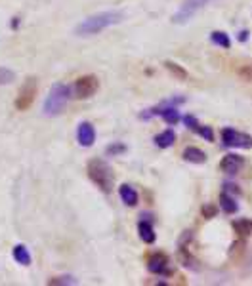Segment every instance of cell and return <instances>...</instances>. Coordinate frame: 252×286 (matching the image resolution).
Returning <instances> with one entry per match:
<instances>
[{
    "instance_id": "6da1fadb",
    "label": "cell",
    "mask_w": 252,
    "mask_h": 286,
    "mask_svg": "<svg viewBox=\"0 0 252 286\" xmlns=\"http://www.w3.org/2000/svg\"><path fill=\"white\" fill-rule=\"evenodd\" d=\"M125 19L123 12H117V10H109V12H100V14H94L90 18L82 19L76 27H75V35L76 36H94L101 31H105L107 27H113L117 23H121Z\"/></svg>"
},
{
    "instance_id": "7a4b0ae2",
    "label": "cell",
    "mask_w": 252,
    "mask_h": 286,
    "mask_svg": "<svg viewBox=\"0 0 252 286\" xmlns=\"http://www.w3.org/2000/svg\"><path fill=\"white\" fill-rule=\"evenodd\" d=\"M73 97V86L65 84V82H55L54 86L50 88L44 105H42V113L46 117H57L63 113V109L67 107V103L71 101Z\"/></svg>"
},
{
    "instance_id": "3957f363",
    "label": "cell",
    "mask_w": 252,
    "mask_h": 286,
    "mask_svg": "<svg viewBox=\"0 0 252 286\" xmlns=\"http://www.w3.org/2000/svg\"><path fill=\"white\" fill-rule=\"evenodd\" d=\"M88 178L103 191V193H111L113 189V172L109 168L107 162H103L101 159H92L86 166Z\"/></svg>"
},
{
    "instance_id": "277c9868",
    "label": "cell",
    "mask_w": 252,
    "mask_h": 286,
    "mask_svg": "<svg viewBox=\"0 0 252 286\" xmlns=\"http://www.w3.org/2000/svg\"><path fill=\"white\" fill-rule=\"evenodd\" d=\"M210 2H214V0H183L181 6H180V10L174 14L172 21L178 23V25L187 23V21H191V19L195 18L202 8H206Z\"/></svg>"
},
{
    "instance_id": "5b68a950",
    "label": "cell",
    "mask_w": 252,
    "mask_h": 286,
    "mask_svg": "<svg viewBox=\"0 0 252 286\" xmlns=\"http://www.w3.org/2000/svg\"><path fill=\"white\" fill-rule=\"evenodd\" d=\"M100 88V80L94 74H84L80 78L75 80L73 84V95L78 99H88L90 95H94Z\"/></svg>"
},
{
    "instance_id": "8992f818",
    "label": "cell",
    "mask_w": 252,
    "mask_h": 286,
    "mask_svg": "<svg viewBox=\"0 0 252 286\" xmlns=\"http://www.w3.org/2000/svg\"><path fill=\"white\" fill-rule=\"evenodd\" d=\"M36 80L35 78H27L25 84L21 86L18 94V99H16V109L18 111H27V109L33 105L35 101V95H36Z\"/></svg>"
},
{
    "instance_id": "52a82bcc",
    "label": "cell",
    "mask_w": 252,
    "mask_h": 286,
    "mask_svg": "<svg viewBox=\"0 0 252 286\" xmlns=\"http://www.w3.org/2000/svg\"><path fill=\"white\" fill-rule=\"evenodd\" d=\"M222 140L227 147H252V138L247 134H241L233 128H226L222 132Z\"/></svg>"
},
{
    "instance_id": "ba28073f",
    "label": "cell",
    "mask_w": 252,
    "mask_h": 286,
    "mask_svg": "<svg viewBox=\"0 0 252 286\" xmlns=\"http://www.w3.org/2000/svg\"><path fill=\"white\" fill-rule=\"evenodd\" d=\"M76 142L82 147H92L94 142H96V128L90 124V122H80L76 126Z\"/></svg>"
},
{
    "instance_id": "9c48e42d",
    "label": "cell",
    "mask_w": 252,
    "mask_h": 286,
    "mask_svg": "<svg viewBox=\"0 0 252 286\" xmlns=\"http://www.w3.org/2000/svg\"><path fill=\"white\" fill-rule=\"evenodd\" d=\"M166 267H168V258L164 254H153L149 256L147 260V269L155 275H164L166 273Z\"/></svg>"
},
{
    "instance_id": "30bf717a",
    "label": "cell",
    "mask_w": 252,
    "mask_h": 286,
    "mask_svg": "<svg viewBox=\"0 0 252 286\" xmlns=\"http://www.w3.org/2000/svg\"><path fill=\"white\" fill-rule=\"evenodd\" d=\"M243 157H237V155H226L222 162H220V168H222V172H226V174H237L241 168H243Z\"/></svg>"
},
{
    "instance_id": "8fae6325",
    "label": "cell",
    "mask_w": 252,
    "mask_h": 286,
    "mask_svg": "<svg viewBox=\"0 0 252 286\" xmlns=\"http://www.w3.org/2000/svg\"><path fill=\"white\" fill-rule=\"evenodd\" d=\"M119 195L123 198V202L128 204V206H136L138 204V193L132 185H121L119 187Z\"/></svg>"
},
{
    "instance_id": "7c38bea8",
    "label": "cell",
    "mask_w": 252,
    "mask_h": 286,
    "mask_svg": "<svg viewBox=\"0 0 252 286\" xmlns=\"http://www.w3.org/2000/svg\"><path fill=\"white\" fill-rule=\"evenodd\" d=\"M12 256H14V260L21 263V265H31V254L27 250V246L25 244H16L14 246V250H12Z\"/></svg>"
},
{
    "instance_id": "4fadbf2b",
    "label": "cell",
    "mask_w": 252,
    "mask_h": 286,
    "mask_svg": "<svg viewBox=\"0 0 252 286\" xmlns=\"http://www.w3.org/2000/svg\"><path fill=\"white\" fill-rule=\"evenodd\" d=\"M183 159L187 162H193V164H202V162H206V155L197 147H187L183 151Z\"/></svg>"
},
{
    "instance_id": "5bb4252c",
    "label": "cell",
    "mask_w": 252,
    "mask_h": 286,
    "mask_svg": "<svg viewBox=\"0 0 252 286\" xmlns=\"http://www.w3.org/2000/svg\"><path fill=\"white\" fill-rule=\"evenodd\" d=\"M138 231H140V238H142L144 242H147V244L155 242V229H153V225H151L149 221H140Z\"/></svg>"
},
{
    "instance_id": "9a60e30c",
    "label": "cell",
    "mask_w": 252,
    "mask_h": 286,
    "mask_svg": "<svg viewBox=\"0 0 252 286\" xmlns=\"http://www.w3.org/2000/svg\"><path fill=\"white\" fill-rule=\"evenodd\" d=\"M174 142H176V134H174V130H164V132H161V134L155 138V143H157L161 149H166V147L174 145Z\"/></svg>"
},
{
    "instance_id": "2e32d148",
    "label": "cell",
    "mask_w": 252,
    "mask_h": 286,
    "mask_svg": "<svg viewBox=\"0 0 252 286\" xmlns=\"http://www.w3.org/2000/svg\"><path fill=\"white\" fill-rule=\"evenodd\" d=\"M155 113H159V115H161L162 120H164L166 124H176V122L180 120V113H178L174 107L161 109V111H155Z\"/></svg>"
},
{
    "instance_id": "e0dca14e",
    "label": "cell",
    "mask_w": 252,
    "mask_h": 286,
    "mask_svg": "<svg viewBox=\"0 0 252 286\" xmlns=\"http://www.w3.org/2000/svg\"><path fill=\"white\" fill-rule=\"evenodd\" d=\"M220 206H222V210L226 212V214H233V212H237V202H235L233 197H229V195H222L220 197Z\"/></svg>"
},
{
    "instance_id": "ac0fdd59",
    "label": "cell",
    "mask_w": 252,
    "mask_h": 286,
    "mask_svg": "<svg viewBox=\"0 0 252 286\" xmlns=\"http://www.w3.org/2000/svg\"><path fill=\"white\" fill-rule=\"evenodd\" d=\"M212 42L218 44V46H222V48H229V46H231V42H229L227 35L222 33V31H214V33H212Z\"/></svg>"
},
{
    "instance_id": "d6986e66",
    "label": "cell",
    "mask_w": 252,
    "mask_h": 286,
    "mask_svg": "<svg viewBox=\"0 0 252 286\" xmlns=\"http://www.w3.org/2000/svg\"><path fill=\"white\" fill-rule=\"evenodd\" d=\"M164 67H166L168 71L172 72L174 76H178L180 80H185V78H187V72L183 71V69H181V67H180V65H178V63H172V61H166V63H164Z\"/></svg>"
},
{
    "instance_id": "ffe728a7",
    "label": "cell",
    "mask_w": 252,
    "mask_h": 286,
    "mask_svg": "<svg viewBox=\"0 0 252 286\" xmlns=\"http://www.w3.org/2000/svg\"><path fill=\"white\" fill-rule=\"evenodd\" d=\"M233 227L235 231L241 233V235H249V233H252V221L251 219H239L233 223Z\"/></svg>"
},
{
    "instance_id": "44dd1931",
    "label": "cell",
    "mask_w": 252,
    "mask_h": 286,
    "mask_svg": "<svg viewBox=\"0 0 252 286\" xmlns=\"http://www.w3.org/2000/svg\"><path fill=\"white\" fill-rule=\"evenodd\" d=\"M14 78H16L14 71H10L8 67H0V86H6V84H10Z\"/></svg>"
},
{
    "instance_id": "7402d4cb",
    "label": "cell",
    "mask_w": 252,
    "mask_h": 286,
    "mask_svg": "<svg viewBox=\"0 0 252 286\" xmlns=\"http://www.w3.org/2000/svg\"><path fill=\"white\" fill-rule=\"evenodd\" d=\"M48 285H76V279H73L69 275H65V277H54V279H50L48 281Z\"/></svg>"
},
{
    "instance_id": "603a6c76",
    "label": "cell",
    "mask_w": 252,
    "mask_h": 286,
    "mask_svg": "<svg viewBox=\"0 0 252 286\" xmlns=\"http://www.w3.org/2000/svg\"><path fill=\"white\" fill-rule=\"evenodd\" d=\"M125 149H126L125 145H121V143H115V145H109L105 151H107L109 155H119V153H123Z\"/></svg>"
},
{
    "instance_id": "cb8c5ba5",
    "label": "cell",
    "mask_w": 252,
    "mask_h": 286,
    "mask_svg": "<svg viewBox=\"0 0 252 286\" xmlns=\"http://www.w3.org/2000/svg\"><path fill=\"white\" fill-rule=\"evenodd\" d=\"M197 132L202 136V138H206L208 142H212V130H210V128H206V126H199Z\"/></svg>"
},
{
    "instance_id": "d4e9b609",
    "label": "cell",
    "mask_w": 252,
    "mask_h": 286,
    "mask_svg": "<svg viewBox=\"0 0 252 286\" xmlns=\"http://www.w3.org/2000/svg\"><path fill=\"white\" fill-rule=\"evenodd\" d=\"M183 122L189 126L191 130H195V132H197L199 124H197V120H195V117H185V119H183Z\"/></svg>"
},
{
    "instance_id": "484cf974",
    "label": "cell",
    "mask_w": 252,
    "mask_h": 286,
    "mask_svg": "<svg viewBox=\"0 0 252 286\" xmlns=\"http://www.w3.org/2000/svg\"><path fill=\"white\" fill-rule=\"evenodd\" d=\"M16 27H19V18H14L12 21V29H16Z\"/></svg>"
}]
</instances>
